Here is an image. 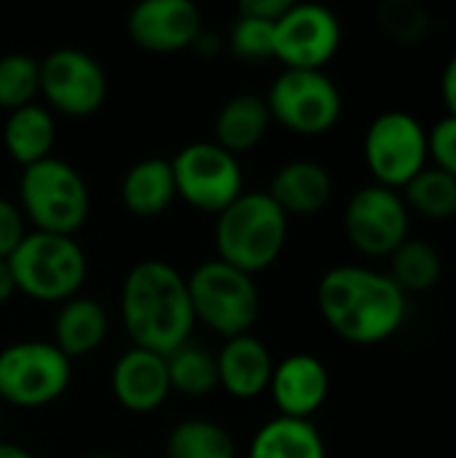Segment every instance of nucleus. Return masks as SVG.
I'll use <instances>...</instances> for the list:
<instances>
[{"mask_svg":"<svg viewBox=\"0 0 456 458\" xmlns=\"http://www.w3.org/2000/svg\"><path fill=\"white\" fill-rule=\"evenodd\" d=\"M175 199V177L167 158H142L132 164L121 180V201L134 217H159L172 207Z\"/></svg>","mask_w":456,"mask_h":458,"instance_id":"aec40b11","label":"nucleus"},{"mask_svg":"<svg viewBox=\"0 0 456 458\" xmlns=\"http://www.w3.org/2000/svg\"><path fill=\"white\" fill-rule=\"evenodd\" d=\"M344 233L368 258H390L411 236V212L400 191L384 185L357 188L344 207Z\"/></svg>","mask_w":456,"mask_h":458,"instance_id":"9b49d317","label":"nucleus"},{"mask_svg":"<svg viewBox=\"0 0 456 458\" xmlns=\"http://www.w3.org/2000/svg\"><path fill=\"white\" fill-rule=\"evenodd\" d=\"M328 392H331V376L320 357L290 354L282 362H274L269 394L280 416L312 421V416L325 405Z\"/></svg>","mask_w":456,"mask_h":458,"instance_id":"dca6fc26","label":"nucleus"},{"mask_svg":"<svg viewBox=\"0 0 456 458\" xmlns=\"http://www.w3.org/2000/svg\"><path fill=\"white\" fill-rule=\"evenodd\" d=\"M317 309L325 325L355 346L390 341L409 317V295L387 271L368 266H333L317 284Z\"/></svg>","mask_w":456,"mask_h":458,"instance_id":"f257e3e1","label":"nucleus"},{"mask_svg":"<svg viewBox=\"0 0 456 458\" xmlns=\"http://www.w3.org/2000/svg\"><path fill=\"white\" fill-rule=\"evenodd\" d=\"M288 220L266 191H245L218 215V258L250 276L266 271L288 244Z\"/></svg>","mask_w":456,"mask_h":458,"instance_id":"7ed1b4c3","label":"nucleus"},{"mask_svg":"<svg viewBox=\"0 0 456 458\" xmlns=\"http://www.w3.org/2000/svg\"><path fill=\"white\" fill-rule=\"evenodd\" d=\"M390 276L392 282L406 293H430L433 287H438L441 276H443V258L441 252L425 242V239H406L390 258Z\"/></svg>","mask_w":456,"mask_h":458,"instance_id":"b1692460","label":"nucleus"},{"mask_svg":"<svg viewBox=\"0 0 456 458\" xmlns=\"http://www.w3.org/2000/svg\"><path fill=\"white\" fill-rule=\"evenodd\" d=\"M218 362V386L237 400H255L269 392L274 373V360L266 344L250 333L228 338L215 354Z\"/></svg>","mask_w":456,"mask_h":458,"instance_id":"f3484780","label":"nucleus"},{"mask_svg":"<svg viewBox=\"0 0 456 458\" xmlns=\"http://www.w3.org/2000/svg\"><path fill=\"white\" fill-rule=\"evenodd\" d=\"M16 293L32 301H70L86 282L89 260L73 236L30 231L8 258Z\"/></svg>","mask_w":456,"mask_h":458,"instance_id":"20e7f679","label":"nucleus"},{"mask_svg":"<svg viewBox=\"0 0 456 458\" xmlns=\"http://www.w3.org/2000/svg\"><path fill=\"white\" fill-rule=\"evenodd\" d=\"M16 293V282H13V274H11V266L8 260H0V306L8 303Z\"/></svg>","mask_w":456,"mask_h":458,"instance_id":"f704fd0d","label":"nucleus"},{"mask_svg":"<svg viewBox=\"0 0 456 458\" xmlns=\"http://www.w3.org/2000/svg\"><path fill=\"white\" fill-rule=\"evenodd\" d=\"M379 24L395 43L417 46L427 40L433 30V16L417 0H387L379 8Z\"/></svg>","mask_w":456,"mask_h":458,"instance_id":"c85d7f7f","label":"nucleus"},{"mask_svg":"<svg viewBox=\"0 0 456 458\" xmlns=\"http://www.w3.org/2000/svg\"><path fill=\"white\" fill-rule=\"evenodd\" d=\"M411 215H419L433 223L456 217V180L452 174L427 166L400 191Z\"/></svg>","mask_w":456,"mask_h":458,"instance_id":"a878e982","label":"nucleus"},{"mask_svg":"<svg viewBox=\"0 0 456 458\" xmlns=\"http://www.w3.org/2000/svg\"><path fill=\"white\" fill-rule=\"evenodd\" d=\"M19 209L43 233L73 236L89 217V185L62 158H43L22 172Z\"/></svg>","mask_w":456,"mask_h":458,"instance_id":"39448f33","label":"nucleus"},{"mask_svg":"<svg viewBox=\"0 0 456 458\" xmlns=\"http://www.w3.org/2000/svg\"><path fill=\"white\" fill-rule=\"evenodd\" d=\"M263 99L271 121L301 137L328 134L344 113V97L325 70H282Z\"/></svg>","mask_w":456,"mask_h":458,"instance_id":"6e6552de","label":"nucleus"},{"mask_svg":"<svg viewBox=\"0 0 456 458\" xmlns=\"http://www.w3.org/2000/svg\"><path fill=\"white\" fill-rule=\"evenodd\" d=\"M121 322L137 349L169 357L185 346L196 325L185 276L167 260L132 266L121 284Z\"/></svg>","mask_w":456,"mask_h":458,"instance_id":"f03ea898","label":"nucleus"},{"mask_svg":"<svg viewBox=\"0 0 456 458\" xmlns=\"http://www.w3.org/2000/svg\"><path fill=\"white\" fill-rule=\"evenodd\" d=\"M0 458H32V454H30L27 448L16 445V443H5V440H0Z\"/></svg>","mask_w":456,"mask_h":458,"instance_id":"c9c22d12","label":"nucleus"},{"mask_svg":"<svg viewBox=\"0 0 456 458\" xmlns=\"http://www.w3.org/2000/svg\"><path fill=\"white\" fill-rule=\"evenodd\" d=\"M108 311L102 309L99 301L86 298V295H75L70 301H65L56 311L54 319V346L67 357H86L91 352H97L105 338H108Z\"/></svg>","mask_w":456,"mask_h":458,"instance_id":"6ab92c4d","label":"nucleus"},{"mask_svg":"<svg viewBox=\"0 0 456 458\" xmlns=\"http://www.w3.org/2000/svg\"><path fill=\"white\" fill-rule=\"evenodd\" d=\"M441 99L446 105V113L456 115V54L446 62L441 72Z\"/></svg>","mask_w":456,"mask_h":458,"instance_id":"72a5a7b5","label":"nucleus"},{"mask_svg":"<svg viewBox=\"0 0 456 458\" xmlns=\"http://www.w3.org/2000/svg\"><path fill=\"white\" fill-rule=\"evenodd\" d=\"M0 429H3V416H0Z\"/></svg>","mask_w":456,"mask_h":458,"instance_id":"4c0bfd02","label":"nucleus"},{"mask_svg":"<svg viewBox=\"0 0 456 458\" xmlns=\"http://www.w3.org/2000/svg\"><path fill=\"white\" fill-rule=\"evenodd\" d=\"M40 91V62L30 54H5L0 56V107L19 110L32 105V97Z\"/></svg>","mask_w":456,"mask_h":458,"instance_id":"cd10ccee","label":"nucleus"},{"mask_svg":"<svg viewBox=\"0 0 456 458\" xmlns=\"http://www.w3.org/2000/svg\"><path fill=\"white\" fill-rule=\"evenodd\" d=\"M167 458H237V443L218 421L185 419L167 437Z\"/></svg>","mask_w":456,"mask_h":458,"instance_id":"393cba45","label":"nucleus"},{"mask_svg":"<svg viewBox=\"0 0 456 458\" xmlns=\"http://www.w3.org/2000/svg\"><path fill=\"white\" fill-rule=\"evenodd\" d=\"M247 458H328V451L312 421L277 416L253 435Z\"/></svg>","mask_w":456,"mask_h":458,"instance_id":"4be33fe9","label":"nucleus"},{"mask_svg":"<svg viewBox=\"0 0 456 458\" xmlns=\"http://www.w3.org/2000/svg\"><path fill=\"white\" fill-rule=\"evenodd\" d=\"M89 458H116V456H108V454H97V456H89Z\"/></svg>","mask_w":456,"mask_h":458,"instance_id":"e433bc0d","label":"nucleus"},{"mask_svg":"<svg viewBox=\"0 0 456 458\" xmlns=\"http://www.w3.org/2000/svg\"><path fill=\"white\" fill-rule=\"evenodd\" d=\"M73 378L70 360L46 341H16L0 352V400L13 408H43L59 400Z\"/></svg>","mask_w":456,"mask_h":458,"instance_id":"9d476101","label":"nucleus"},{"mask_svg":"<svg viewBox=\"0 0 456 458\" xmlns=\"http://www.w3.org/2000/svg\"><path fill=\"white\" fill-rule=\"evenodd\" d=\"M27 233V220L19 204L0 196V260H8Z\"/></svg>","mask_w":456,"mask_h":458,"instance_id":"2f4dec72","label":"nucleus"},{"mask_svg":"<svg viewBox=\"0 0 456 458\" xmlns=\"http://www.w3.org/2000/svg\"><path fill=\"white\" fill-rule=\"evenodd\" d=\"M196 322L228 338L245 335L261 317V290L255 279L220 258L207 260L185 276Z\"/></svg>","mask_w":456,"mask_h":458,"instance_id":"423d86ee","label":"nucleus"},{"mask_svg":"<svg viewBox=\"0 0 456 458\" xmlns=\"http://www.w3.org/2000/svg\"><path fill=\"white\" fill-rule=\"evenodd\" d=\"M175 193L188 207L220 215L245 193L242 164L218 142H191L169 158Z\"/></svg>","mask_w":456,"mask_h":458,"instance_id":"1a4fd4ad","label":"nucleus"},{"mask_svg":"<svg viewBox=\"0 0 456 458\" xmlns=\"http://www.w3.org/2000/svg\"><path fill=\"white\" fill-rule=\"evenodd\" d=\"M54 140H56V126L51 110L32 102L8 113L3 126V142L8 156L24 169L48 158Z\"/></svg>","mask_w":456,"mask_h":458,"instance_id":"5701e85b","label":"nucleus"},{"mask_svg":"<svg viewBox=\"0 0 456 458\" xmlns=\"http://www.w3.org/2000/svg\"><path fill=\"white\" fill-rule=\"evenodd\" d=\"M126 30L142 51L175 54L202 35V11L191 0H142L129 11Z\"/></svg>","mask_w":456,"mask_h":458,"instance_id":"4468645a","label":"nucleus"},{"mask_svg":"<svg viewBox=\"0 0 456 458\" xmlns=\"http://www.w3.org/2000/svg\"><path fill=\"white\" fill-rule=\"evenodd\" d=\"M110 386L124 411L137 416L159 411L172 394L167 357L132 346L116 360Z\"/></svg>","mask_w":456,"mask_h":458,"instance_id":"2eb2a0df","label":"nucleus"},{"mask_svg":"<svg viewBox=\"0 0 456 458\" xmlns=\"http://www.w3.org/2000/svg\"><path fill=\"white\" fill-rule=\"evenodd\" d=\"M363 158L376 185L403 191L430 166L427 126L414 113L384 110L366 129Z\"/></svg>","mask_w":456,"mask_h":458,"instance_id":"0eeeda50","label":"nucleus"},{"mask_svg":"<svg viewBox=\"0 0 456 458\" xmlns=\"http://www.w3.org/2000/svg\"><path fill=\"white\" fill-rule=\"evenodd\" d=\"M290 5H293V0H245V3H239L237 13H247V16L277 24Z\"/></svg>","mask_w":456,"mask_h":458,"instance_id":"473e14b6","label":"nucleus"},{"mask_svg":"<svg viewBox=\"0 0 456 458\" xmlns=\"http://www.w3.org/2000/svg\"><path fill=\"white\" fill-rule=\"evenodd\" d=\"M271 126V113L266 99L258 94H237L231 97L218 118H215V140L223 150L234 153L237 158L253 148H258Z\"/></svg>","mask_w":456,"mask_h":458,"instance_id":"412c9836","label":"nucleus"},{"mask_svg":"<svg viewBox=\"0 0 456 458\" xmlns=\"http://www.w3.org/2000/svg\"><path fill=\"white\" fill-rule=\"evenodd\" d=\"M430 166L452 174L456 180V115H443L427 129Z\"/></svg>","mask_w":456,"mask_h":458,"instance_id":"7c9ffc66","label":"nucleus"},{"mask_svg":"<svg viewBox=\"0 0 456 458\" xmlns=\"http://www.w3.org/2000/svg\"><path fill=\"white\" fill-rule=\"evenodd\" d=\"M40 94L70 118L94 115L108 99V75L102 64L81 48H54L40 62Z\"/></svg>","mask_w":456,"mask_h":458,"instance_id":"f8f14e48","label":"nucleus"},{"mask_svg":"<svg viewBox=\"0 0 456 458\" xmlns=\"http://www.w3.org/2000/svg\"><path fill=\"white\" fill-rule=\"evenodd\" d=\"M228 51L242 62L274 59V21H263L247 13H237L226 35Z\"/></svg>","mask_w":456,"mask_h":458,"instance_id":"c756f323","label":"nucleus"},{"mask_svg":"<svg viewBox=\"0 0 456 458\" xmlns=\"http://www.w3.org/2000/svg\"><path fill=\"white\" fill-rule=\"evenodd\" d=\"M339 46L341 21L320 3H293L274 24V59L285 70H325Z\"/></svg>","mask_w":456,"mask_h":458,"instance_id":"ddd939ff","label":"nucleus"},{"mask_svg":"<svg viewBox=\"0 0 456 458\" xmlns=\"http://www.w3.org/2000/svg\"><path fill=\"white\" fill-rule=\"evenodd\" d=\"M266 193L288 217H309L323 212L333 199V177L323 164L296 158L274 172Z\"/></svg>","mask_w":456,"mask_h":458,"instance_id":"a211bd4d","label":"nucleus"},{"mask_svg":"<svg viewBox=\"0 0 456 458\" xmlns=\"http://www.w3.org/2000/svg\"><path fill=\"white\" fill-rule=\"evenodd\" d=\"M167 370L172 392H180L185 397H204L218 389L215 354L202 346H194L191 341L167 357Z\"/></svg>","mask_w":456,"mask_h":458,"instance_id":"bb28decb","label":"nucleus"}]
</instances>
